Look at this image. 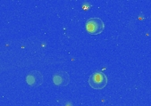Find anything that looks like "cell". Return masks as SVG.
Instances as JSON below:
<instances>
[{"label":"cell","instance_id":"obj_1","mask_svg":"<svg viewBox=\"0 0 151 106\" xmlns=\"http://www.w3.org/2000/svg\"><path fill=\"white\" fill-rule=\"evenodd\" d=\"M85 28L88 33L91 35H98L103 32L105 24L100 18H90L86 21Z\"/></svg>","mask_w":151,"mask_h":106},{"label":"cell","instance_id":"obj_2","mask_svg":"<svg viewBox=\"0 0 151 106\" xmlns=\"http://www.w3.org/2000/svg\"><path fill=\"white\" fill-rule=\"evenodd\" d=\"M88 84L94 89H103L107 84V78L101 71L94 72L88 78Z\"/></svg>","mask_w":151,"mask_h":106},{"label":"cell","instance_id":"obj_3","mask_svg":"<svg viewBox=\"0 0 151 106\" xmlns=\"http://www.w3.org/2000/svg\"><path fill=\"white\" fill-rule=\"evenodd\" d=\"M26 82L31 87H40L43 82V75L39 70L29 71L26 76Z\"/></svg>","mask_w":151,"mask_h":106},{"label":"cell","instance_id":"obj_4","mask_svg":"<svg viewBox=\"0 0 151 106\" xmlns=\"http://www.w3.org/2000/svg\"><path fill=\"white\" fill-rule=\"evenodd\" d=\"M52 80L57 87H65L70 82V77L66 71H58L53 75Z\"/></svg>","mask_w":151,"mask_h":106},{"label":"cell","instance_id":"obj_5","mask_svg":"<svg viewBox=\"0 0 151 106\" xmlns=\"http://www.w3.org/2000/svg\"><path fill=\"white\" fill-rule=\"evenodd\" d=\"M81 7H82V9H83L84 11H88L90 7H91V5L88 4V2H84V3L82 4Z\"/></svg>","mask_w":151,"mask_h":106}]
</instances>
